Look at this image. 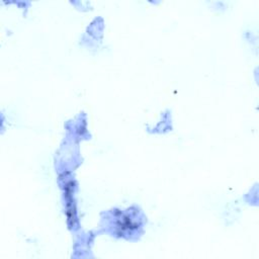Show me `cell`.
I'll return each mask as SVG.
<instances>
[{
	"mask_svg": "<svg viewBox=\"0 0 259 259\" xmlns=\"http://www.w3.org/2000/svg\"><path fill=\"white\" fill-rule=\"evenodd\" d=\"M73 182L69 181L66 183V190H65V195H66V202H67V216H68V222L70 226L74 225L76 220V215H75V207H74L73 203V197H72V192H73Z\"/></svg>",
	"mask_w": 259,
	"mask_h": 259,
	"instance_id": "1",
	"label": "cell"
},
{
	"mask_svg": "<svg viewBox=\"0 0 259 259\" xmlns=\"http://www.w3.org/2000/svg\"><path fill=\"white\" fill-rule=\"evenodd\" d=\"M138 228V224L132 219L129 215H124L120 218L119 224H118V230L120 234H126L131 233L135 229Z\"/></svg>",
	"mask_w": 259,
	"mask_h": 259,
	"instance_id": "2",
	"label": "cell"
}]
</instances>
